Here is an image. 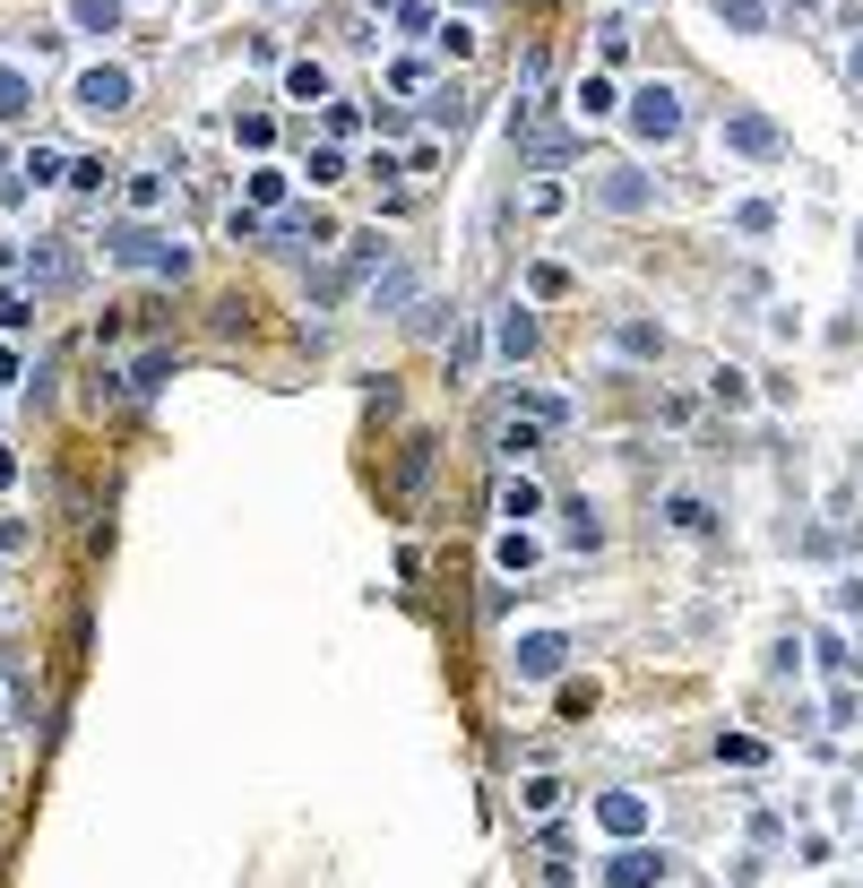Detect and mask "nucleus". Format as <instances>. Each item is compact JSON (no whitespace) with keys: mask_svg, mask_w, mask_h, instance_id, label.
<instances>
[{"mask_svg":"<svg viewBox=\"0 0 863 888\" xmlns=\"http://www.w3.org/2000/svg\"><path fill=\"white\" fill-rule=\"evenodd\" d=\"M113 259H122V268H156V276H182V268H190V250L164 242V233H147V224H122V233H113Z\"/></svg>","mask_w":863,"mask_h":888,"instance_id":"obj_1","label":"nucleus"},{"mask_svg":"<svg viewBox=\"0 0 863 888\" xmlns=\"http://www.w3.org/2000/svg\"><path fill=\"white\" fill-rule=\"evenodd\" d=\"M630 130H639V138H674V130H682V96H674V87H639V96H630Z\"/></svg>","mask_w":863,"mask_h":888,"instance_id":"obj_2","label":"nucleus"},{"mask_svg":"<svg viewBox=\"0 0 863 888\" xmlns=\"http://www.w3.org/2000/svg\"><path fill=\"white\" fill-rule=\"evenodd\" d=\"M122 104H130V70L104 61V70H87V78H78V112H122Z\"/></svg>","mask_w":863,"mask_h":888,"instance_id":"obj_3","label":"nucleus"},{"mask_svg":"<svg viewBox=\"0 0 863 888\" xmlns=\"http://www.w3.org/2000/svg\"><path fill=\"white\" fill-rule=\"evenodd\" d=\"M562 656H570V648H562L553 630H535V639H518V673H527V681H544V673H562Z\"/></svg>","mask_w":863,"mask_h":888,"instance_id":"obj_4","label":"nucleus"},{"mask_svg":"<svg viewBox=\"0 0 863 888\" xmlns=\"http://www.w3.org/2000/svg\"><path fill=\"white\" fill-rule=\"evenodd\" d=\"M726 138H735L742 156H777V130H768L760 112H735V121H726Z\"/></svg>","mask_w":863,"mask_h":888,"instance_id":"obj_5","label":"nucleus"},{"mask_svg":"<svg viewBox=\"0 0 863 888\" xmlns=\"http://www.w3.org/2000/svg\"><path fill=\"white\" fill-rule=\"evenodd\" d=\"M656 872H665V854H614V863H605V880H614V888H648Z\"/></svg>","mask_w":863,"mask_h":888,"instance_id":"obj_6","label":"nucleus"},{"mask_svg":"<svg viewBox=\"0 0 863 888\" xmlns=\"http://www.w3.org/2000/svg\"><path fill=\"white\" fill-rule=\"evenodd\" d=\"M70 26L78 35H113L122 26V0H70Z\"/></svg>","mask_w":863,"mask_h":888,"instance_id":"obj_7","label":"nucleus"},{"mask_svg":"<svg viewBox=\"0 0 863 888\" xmlns=\"http://www.w3.org/2000/svg\"><path fill=\"white\" fill-rule=\"evenodd\" d=\"M276 233H285V242H329V217H320V208H285Z\"/></svg>","mask_w":863,"mask_h":888,"instance_id":"obj_8","label":"nucleus"},{"mask_svg":"<svg viewBox=\"0 0 863 888\" xmlns=\"http://www.w3.org/2000/svg\"><path fill=\"white\" fill-rule=\"evenodd\" d=\"M285 96L320 104V96H329V70H320V61H294V70H285Z\"/></svg>","mask_w":863,"mask_h":888,"instance_id":"obj_9","label":"nucleus"},{"mask_svg":"<svg viewBox=\"0 0 863 888\" xmlns=\"http://www.w3.org/2000/svg\"><path fill=\"white\" fill-rule=\"evenodd\" d=\"M26 70H0V121H26Z\"/></svg>","mask_w":863,"mask_h":888,"instance_id":"obj_10","label":"nucleus"},{"mask_svg":"<svg viewBox=\"0 0 863 888\" xmlns=\"http://www.w3.org/2000/svg\"><path fill=\"white\" fill-rule=\"evenodd\" d=\"M570 104L588 112V121H605V112H614V87H605V78H579V96H570Z\"/></svg>","mask_w":863,"mask_h":888,"instance_id":"obj_11","label":"nucleus"},{"mask_svg":"<svg viewBox=\"0 0 863 888\" xmlns=\"http://www.w3.org/2000/svg\"><path fill=\"white\" fill-rule=\"evenodd\" d=\"M605 208H648V182H639V173H614V182H605Z\"/></svg>","mask_w":863,"mask_h":888,"instance_id":"obj_12","label":"nucleus"},{"mask_svg":"<svg viewBox=\"0 0 863 888\" xmlns=\"http://www.w3.org/2000/svg\"><path fill=\"white\" fill-rule=\"evenodd\" d=\"M501 354H535V320H527V311L501 320Z\"/></svg>","mask_w":863,"mask_h":888,"instance_id":"obj_13","label":"nucleus"},{"mask_svg":"<svg viewBox=\"0 0 863 888\" xmlns=\"http://www.w3.org/2000/svg\"><path fill=\"white\" fill-rule=\"evenodd\" d=\"M406 294H415V276H406V268H389V276H380V285H371V303H380V311H397V303H406Z\"/></svg>","mask_w":863,"mask_h":888,"instance_id":"obj_14","label":"nucleus"},{"mask_svg":"<svg viewBox=\"0 0 863 888\" xmlns=\"http://www.w3.org/2000/svg\"><path fill=\"white\" fill-rule=\"evenodd\" d=\"M639 819H648V811H639V793H614V802H605V828H621V837H630Z\"/></svg>","mask_w":863,"mask_h":888,"instance_id":"obj_15","label":"nucleus"},{"mask_svg":"<svg viewBox=\"0 0 863 888\" xmlns=\"http://www.w3.org/2000/svg\"><path fill=\"white\" fill-rule=\"evenodd\" d=\"M104 173H113L104 156H78V164H70V190H104Z\"/></svg>","mask_w":863,"mask_h":888,"instance_id":"obj_16","label":"nucleus"},{"mask_svg":"<svg viewBox=\"0 0 863 888\" xmlns=\"http://www.w3.org/2000/svg\"><path fill=\"white\" fill-rule=\"evenodd\" d=\"M501 518H535V483H501Z\"/></svg>","mask_w":863,"mask_h":888,"instance_id":"obj_17","label":"nucleus"},{"mask_svg":"<svg viewBox=\"0 0 863 888\" xmlns=\"http://www.w3.org/2000/svg\"><path fill=\"white\" fill-rule=\"evenodd\" d=\"M717 17H726V26H742V35H760V0H717Z\"/></svg>","mask_w":863,"mask_h":888,"instance_id":"obj_18","label":"nucleus"},{"mask_svg":"<svg viewBox=\"0 0 863 888\" xmlns=\"http://www.w3.org/2000/svg\"><path fill=\"white\" fill-rule=\"evenodd\" d=\"M285 199V173H250V208H276Z\"/></svg>","mask_w":863,"mask_h":888,"instance_id":"obj_19","label":"nucleus"},{"mask_svg":"<svg viewBox=\"0 0 863 888\" xmlns=\"http://www.w3.org/2000/svg\"><path fill=\"white\" fill-rule=\"evenodd\" d=\"M855 78H863V52H855Z\"/></svg>","mask_w":863,"mask_h":888,"instance_id":"obj_20","label":"nucleus"}]
</instances>
